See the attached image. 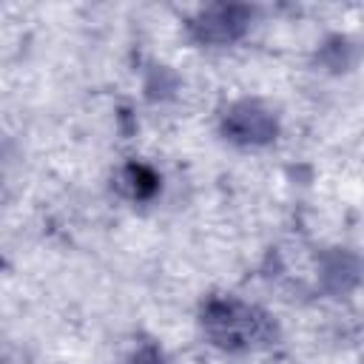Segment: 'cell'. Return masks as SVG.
I'll return each instance as SVG.
<instances>
[{
  "label": "cell",
  "instance_id": "6da1fadb",
  "mask_svg": "<svg viewBox=\"0 0 364 364\" xmlns=\"http://www.w3.org/2000/svg\"><path fill=\"white\" fill-rule=\"evenodd\" d=\"M205 338L225 353H253L279 341V324L262 307L236 296H213L199 316Z\"/></svg>",
  "mask_w": 364,
  "mask_h": 364
},
{
  "label": "cell",
  "instance_id": "7a4b0ae2",
  "mask_svg": "<svg viewBox=\"0 0 364 364\" xmlns=\"http://www.w3.org/2000/svg\"><path fill=\"white\" fill-rule=\"evenodd\" d=\"M253 23V9L242 3H216L191 17L188 34L202 46H230L245 37Z\"/></svg>",
  "mask_w": 364,
  "mask_h": 364
},
{
  "label": "cell",
  "instance_id": "3957f363",
  "mask_svg": "<svg viewBox=\"0 0 364 364\" xmlns=\"http://www.w3.org/2000/svg\"><path fill=\"white\" fill-rule=\"evenodd\" d=\"M222 134L245 148L270 145L279 136V117L259 100H239L225 111Z\"/></svg>",
  "mask_w": 364,
  "mask_h": 364
},
{
  "label": "cell",
  "instance_id": "277c9868",
  "mask_svg": "<svg viewBox=\"0 0 364 364\" xmlns=\"http://www.w3.org/2000/svg\"><path fill=\"white\" fill-rule=\"evenodd\" d=\"M119 185H122V191H125L131 199H139V202H142V199H151V196L159 191V176H156L148 165L131 162V165L122 168Z\"/></svg>",
  "mask_w": 364,
  "mask_h": 364
},
{
  "label": "cell",
  "instance_id": "5b68a950",
  "mask_svg": "<svg viewBox=\"0 0 364 364\" xmlns=\"http://www.w3.org/2000/svg\"><path fill=\"white\" fill-rule=\"evenodd\" d=\"M355 279H358V264H355V259L353 256H347V253H333L330 259H327V264H324V282H327V287L330 290H347V287H353L355 284Z\"/></svg>",
  "mask_w": 364,
  "mask_h": 364
},
{
  "label": "cell",
  "instance_id": "8992f818",
  "mask_svg": "<svg viewBox=\"0 0 364 364\" xmlns=\"http://www.w3.org/2000/svg\"><path fill=\"white\" fill-rule=\"evenodd\" d=\"M128 364H162V355H159V350H156L154 344H142V347L131 355Z\"/></svg>",
  "mask_w": 364,
  "mask_h": 364
}]
</instances>
